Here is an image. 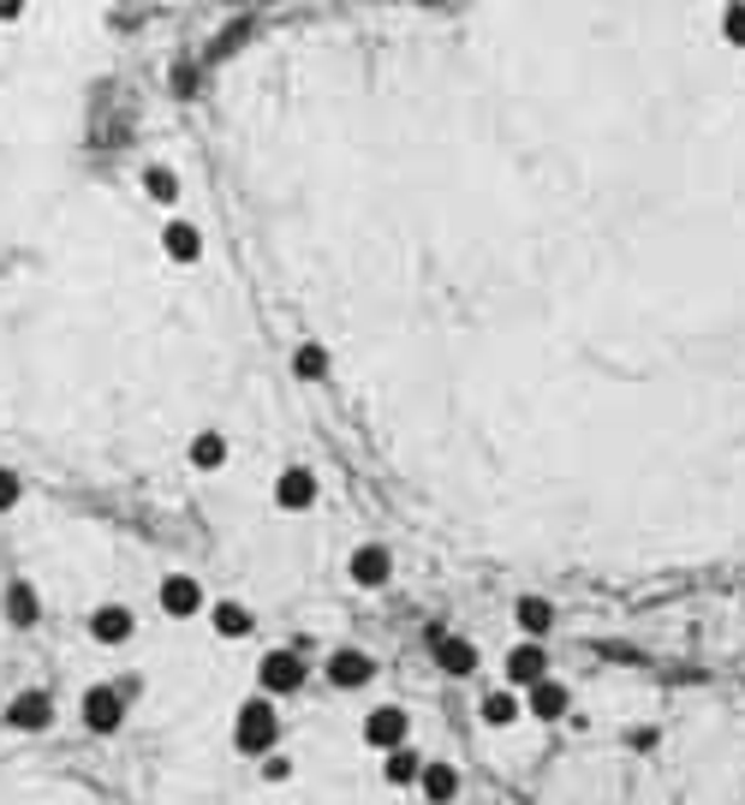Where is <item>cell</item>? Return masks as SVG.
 <instances>
[{
  "label": "cell",
  "instance_id": "cell-1",
  "mask_svg": "<svg viewBox=\"0 0 745 805\" xmlns=\"http://www.w3.org/2000/svg\"><path fill=\"white\" fill-rule=\"evenodd\" d=\"M274 740H281V716H274V698H245L239 716H233V745H239L245 758H269Z\"/></svg>",
  "mask_w": 745,
  "mask_h": 805
},
{
  "label": "cell",
  "instance_id": "cell-2",
  "mask_svg": "<svg viewBox=\"0 0 745 805\" xmlns=\"http://www.w3.org/2000/svg\"><path fill=\"white\" fill-rule=\"evenodd\" d=\"M126 698L131 693H114V686H90V693L78 698V716L90 734H114V728L126 722Z\"/></svg>",
  "mask_w": 745,
  "mask_h": 805
},
{
  "label": "cell",
  "instance_id": "cell-3",
  "mask_svg": "<svg viewBox=\"0 0 745 805\" xmlns=\"http://www.w3.org/2000/svg\"><path fill=\"white\" fill-rule=\"evenodd\" d=\"M257 680H262V693H269V698L299 693V686H304V656L299 651H269L257 663Z\"/></svg>",
  "mask_w": 745,
  "mask_h": 805
},
{
  "label": "cell",
  "instance_id": "cell-4",
  "mask_svg": "<svg viewBox=\"0 0 745 805\" xmlns=\"http://www.w3.org/2000/svg\"><path fill=\"white\" fill-rule=\"evenodd\" d=\"M155 603H162V614H173V621H192V614L209 609V597H203V584L192 573H168L162 591H155Z\"/></svg>",
  "mask_w": 745,
  "mask_h": 805
},
{
  "label": "cell",
  "instance_id": "cell-5",
  "mask_svg": "<svg viewBox=\"0 0 745 805\" xmlns=\"http://www.w3.org/2000/svg\"><path fill=\"white\" fill-rule=\"evenodd\" d=\"M406 734H412V716H406L400 705H382L364 716V745H376V752H393V745H406Z\"/></svg>",
  "mask_w": 745,
  "mask_h": 805
},
{
  "label": "cell",
  "instance_id": "cell-6",
  "mask_svg": "<svg viewBox=\"0 0 745 805\" xmlns=\"http://www.w3.org/2000/svg\"><path fill=\"white\" fill-rule=\"evenodd\" d=\"M323 675H328V686H341V693H358V686L376 680V656L370 651H334L323 663Z\"/></svg>",
  "mask_w": 745,
  "mask_h": 805
},
{
  "label": "cell",
  "instance_id": "cell-7",
  "mask_svg": "<svg viewBox=\"0 0 745 805\" xmlns=\"http://www.w3.org/2000/svg\"><path fill=\"white\" fill-rule=\"evenodd\" d=\"M274 507H281V514H304V507H316V472H311V465H287V472L274 477Z\"/></svg>",
  "mask_w": 745,
  "mask_h": 805
},
{
  "label": "cell",
  "instance_id": "cell-8",
  "mask_svg": "<svg viewBox=\"0 0 745 805\" xmlns=\"http://www.w3.org/2000/svg\"><path fill=\"white\" fill-rule=\"evenodd\" d=\"M7 722L19 728V734H42V728L54 722V698L42 693V686H31V693H12V705H7Z\"/></svg>",
  "mask_w": 745,
  "mask_h": 805
},
{
  "label": "cell",
  "instance_id": "cell-9",
  "mask_svg": "<svg viewBox=\"0 0 745 805\" xmlns=\"http://www.w3.org/2000/svg\"><path fill=\"white\" fill-rule=\"evenodd\" d=\"M346 573H353V584H358V591H382V584H388V573H393V555H388L382 544H364V549H353V561H346Z\"/></svg>",
  "mask_w": 745,
  "mask_h": 805
},
{
  "label": "cell",
  "instance_id": "cell-10",
  "mask_svg": "<svg viewBox=\"0 0 745 805\" xmlns=\"http://www.w3.org/2000/svg\"><path fill=\"white\" fill-rule=\"evenodd\" d=\"M507 680L514 686H537V680H549V651L537 638H525L507 651Z\"/></svg>",
  "mask_w": 745,
  "mask_h": 805
},
{
  "label": "cell",
  "instance_id": "cell-11",
  "mask_svg": "<svg viewBox=\"0 0 745 805\" xmlns=\"http://www.w3.org/2000/svg\"><path fill=\"white\" fill-rule=\"evenodd\" d=\"M430 644H435V663H442L447 675H477V644H472V638H460V633H442V626H435V633H430Z\"/></svg>",
  "mask_w": 745,
  "mask_h": 805
},
{
  "label": "cell",
  "instance_id": "cell-12",
  "mask_svg": "<svg viewBox=\"0 0 745 805\" xmlns=\"http://www.w3.org/2000/svg\"><path fill=\"white\" fill-rule=\"evenodd\" d=\"M131 633H138V614H131L126 603H101V609L90 614V638H96V644H126Z\"/></svg>",
  "mask_w": 745,
  "mask_h": 805
},
{
  "label": "cell",
  "instance_id": "cell-13",
  "mask_svg": "<svg viewBox=\"0 0 745 805\" xmlns=\"http://www.w3.org/2000/svg\"><path fill=\"white\" fill-rule=\"evenodd\" d=\"M525 710H531L537 722H561V716L573 710V693H566L561 680H537V686H531V698H525Z\"/></svg>",
  "mask_w": 745,
  "mask_h": 805
},
{
  "label": "cell",
  "instance_id": "cell-14",
  "mask_svg": "<svg viewBox=\"0 0 745 805\" xmlns=\"http://www.w3.org/2000/svg\"><path fill=\"white\" fill-rule=\"evenodd\" d=\"M0 609H7V621H12V626H36V621H42V597H36V584L12 579V584H7V597H0Z\"/></svg>",
  "mask_w": 745,
  "mask_h": 805
},
{
  "label": "cell",
  "instance_id": "cell-15",
  "mask_svg": "<svg viewBox=\"0 0 745 805\" xmlns=\"http://www.w3.org/2000/svg\"><path fill=\"white\" fill-rule=\"evenodd\" d=\"M162 257L168 262H197L203 257V233L192 222H168L162 227Z\"/></svg>",
  "mask_w": 745,
  "mask_h": 805
},
{
  "label": "cell",
  "instance_id": "cell-16",
  "mask_svg": "<svg viewBox=\"0 0 745 805\" xmlns=\"http://www.w3.org/2000/svg\"><path fill=\"white\" fill-rule=\"evenodd\" d=\"M423 799H430V805H454L460 799V770L454 764H423Z\"/></svg>",
  "mask_w": 745,
  "mask_h": 805
},
{
  "label": "cell",
  "instance_id": "cell-17",
  "mask_svg": "<svg viewBox=\"0 0 745 805\" xmlns=\"http://www.w3.org/2000/svg\"><path fill=\"white\" fill-rule=\"evenodd\" d=\"M227 436L222 430H197L192 436V465H197V472H222V465H227Z\"/></svg>",
  "mask_w": 745,
  "mask_h": 805
},
{
  "label": "cell",
  "instance_id": "cell-18",
  "mask_svg": "<svg viewBox=\"0 0 745 805\" xmlns=\"http://www.w3.org/2000/svg\"><path fill=\"white\" fill-rule=\"evenodd\" d=\"M514 621H519L525 638H543L549 626H554V603H543V597H519V603H514Z\"/></svg>",
  "mask_w": 745,
  "mask_h": 805
},
{
  "label": "cell",
  "instance_id": "cell-19",
  "mask_svg": "<svg viewBox=\"0 0 745 805\" xmlns=\"http://www.w3.org/2000/svg\"><path fill=\"white\" fill-rule=\"evenodd\" d=\"M209 626H215L222 638H251L257 614L245 609V603H215V609H209Z\"/></svg>",
  "mask_w": 745,
  "mask_h": 805
},
{
  "label": "cell",
  "instance_id": "cell-20",
  "mask_svg": "<svg viewBox=\"0 0 745 805\" xmlns=\"http://www.w3.org/2000/svg\"><path fill=\"white\" fill-rule=\"evenodd\" d=\"M382 782H388V787H412V782H423V758L412 752V745H393L388 764H382Z\"/></svg>",
  "mask_w": 745,
  "mask_h": 805
},
{
  "label": "cell",
  "instance_id": "cell-21",
  "mask_svg": "<svg viewBox=\"0 0 745 805\" xmlns=\"http://www.w3.org/2000/svg\"><path fill=\"white\" fill-rule=\"evenodd\" d=\"M143 197L162 203V210H168V203H180V173L162 168V161H150V168H143Z\"/></svg>",
  "mask_w": 745,
  "mask_h": 805
},
{
  "label": "cell",
  "instance_id": "cell-22",
  "mask_svg": "<svg viewBox=\"0 0 745 805\" xmlns=\"http://www.w3.org/2000/svg\"><path fill=\"white\" fill-rule=\"evenodd\" d=\"M519 710H525V705H519L514 693H484V705H477V716H484L489 728H514Z\"/></svg>",
  "mask_w": 745,
  "mask_h": 805
},
{
  "label": "cell",
  "instance_id": "cell-23",
  "mask_svg": "<svg viewBox=\"0 0 745 805\" xmlns=\"http://www.w3.org/2000/svg\"><path fill=\"white\" fill-rule=\"evenodd\" d=\"M292 371H299L304 383H323V376H328V353H323L316 341H304L299 353H292Z\"/></svg>",
  "mask_w": 745,
  "mask_h": 805
},
{
  "label": "cell",
  "instance_id": "cell-24",
  "mask_svg": "<svg viewBox=\"0 0 745 805\" xmlns=\"http://www.w3.org/2000/svg\"><path fill=\"white\" fill-rule=\"evenodd\" d=\"M722 36L734 42V49H745V0H727V12H722Z\"/></svg>",
  "mask_w": 745,
  "mask_h": 805
},
{
  "label": "cell",
  "instance_id": "cell-25",
  "mask_svg": "<svg viewBox=\"0 0 745 805\" xmlns=\"http://www.w3.org/2000/svg\"><path fill=\"white\" fill-rule=\"evenodd\" d=\"M19 495H24L19 472H7V465H0V514H12V507H19Z\"/></svg>",
  "mask_w": 745,
  "mask_h": 805
},
{
  "label": "cell",
  "instance_id": "cell-26",
  "mask_svg": "<svg viewBox=\"0 0 745 805\" xmlns=\"http://www.w3.org/2000/svg\"><path fill=\"white\" fill-rule=\"evenodd\" d=\"M262 782H292V758L287 752H269V758H262Z\"/></svg>",
  "mask_w": 745,
  "mask_h": 805
},
{
  "label": "cell",
  "instance_id": "cell-27",
  "mask_svg": "<svg viewBox=\"0 0 745 805\" xmlns=\"http://www.w3.org/2000/svg\"><path fill=\"white\" fill-rule=\"evenodd\" d=\"M12 19H24V0H0V24H12Z\"/></svg>",
  "mask_w": 745,
  "mask_h": 805
}]
</instances>
